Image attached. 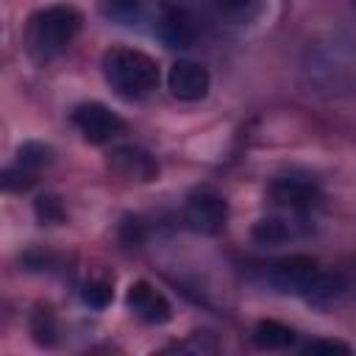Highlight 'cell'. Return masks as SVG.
Wrapping results in <instances>:
<instances>
[{"instance_id": "cell-2", "label": "cell", "mask_w": 356, "mask_h": 356, "mask_svg": "<svg viewBox=\"0 0 356 356\" xmlns=\"http://www.w3.org/2000/svg\"><path fill=\"white\" fill-rule=\"evenodd\" d=\"M267 281L278 292L298 295L314 306H331V303L342 300L350 289L345 275L323 270L312 256H303V253L284 256V259L273 261L267 267Z\"/></svg>"}, {"instance_id": "cell-21", "label": "cell", "mask_w": 356, "mask_h": 356, "mask_svg": "<svg viewBox=\"0 0 356 356\" xmlns=\"http://www.w3.org/2000/svg\"><path fill=\"white\" fill-rule=\"evenodd\" d=\"M350 6H353V8H356V0H350Z\"/></svg>"}, {"instance_id": "cell-3", "label": "cell", "mask_w": 356, "mask_h": 356, "mask_svg": "<svg viewBox=\"0 0 356 356\" xmlns=\"http://www.w3.org/2000/svg\"><path fill=\"white\" fill-rule=\"evenodd\" d=\"M78 31H81L78 8L67 6V3H56V6L36 11L28 19L25 47H28L33 61H50V58L61 56L75 42Z\"/></svg>"}, {"instance_id": "cell-14", "label": "cell", "mask_w": 356, "mask_h": 356, "mask_svg": "<svg viewBox=\"0 0 356 356\" xmlns=\"http://www.w3.org/2000/svg\"><path fill=\"white\" fill-rule=\"evenodd\" d=\"M22 170H28L31 175H39L42 167L53 164V147L44 145V142H25L17 147V161Z\"/></svg>"}, {"instance_id": "cell-20", "label": "cell", "mask_w": 356, "mask_h": 356, "mask_svg": "<svg viewBox=\"0 0 356 356\" xmlns=\"http://www.w3.org/2000/svg\"><path fill=\"white\" fill-rule=\"evenodd\" d=\"M217 3V8L222 11V14H228V17H242L256 0H214Z\"/></svg>"}, {"instance_id": "cell-4", "label": "cell", "mask_w": 356, "mask_h": 356, "mask_svg": "<svg viewBox=\"0 0 356 356\" xmlns=\"http://www.w3.org/2000/svg\"><path fill=\"white\" fill-rule=\"evenodd\" d=\"M106 83L128 100L145 97L159 86V64L136 47H108L100 61Z\"/></svg>"}, {"instance_id": "cell-19", "label": "cell", "mask_w": 356, "mask_h": 356, "mask_svg": "<svg viewBox=\"0 0 356 356\" xmlns=\"http://www.w3.org/2000/svg\"><path fill=\"white\" fill-rule=\"evenodd\" d=\"M303 350L306 353H350V345H345L339 339H312Z\"/></svg>"}, {"instance_id": "cell-9", "label": "cell", "mask_w": 356, "mask_h": 356, "mask_svg": "<svg viewBox=\"0 0 356 356\" xmlns=\"http://www.w3.org/2000/svg\"><path fill=\"white\" fill-rule=\"evenodd\" d=\"M108 170L114 175H120L122 181H136V184H147L159 175V164L156 159L136 147V145H120L108 153Z\"/></svg>"}, {"instance_id": "cell-10", "label": "cell", "mask_w": 356, "mask_h": 356, "mask_svg": "<svg viewBox=\"0 0 356 356\" xmlns=\"http://www.w3.org/2000/svg\"><path fill=\"white\" fill-rule=\"evenodd\" d=\"M125 306L142 320V323H150V325H161L172 317V306L170 300L164 298V292H159L153 284L147 281H134L125 292Z\"/></svg>"}, {"instance_id": "cell-8", "label": "cell", "mask_w": 356, "mask_h": 356, "mask_svg": "<svg viewBox=\"0 0 356 356\" xmlns=\"http://www.w3.org/2000/svg\"><path fill=\"white\" fill-rule=\"evenodd\" d=\"M209 86H211V75L203 64L197 61H175L167 72V89L172 97L184 100V103H197L209 95Z\"/></svg>"}, {"instance_id": "cell-13", "label": "cell", "mask_w": 356, "mask_h": 356, "mask_svg": "<svg viewBox=\"0 0 356 356\" xmlns=\"http://www.w3.org/2000/svg\"><path fill=\"white\" fill-rule=\"evenodd\" d=\"M250 337H253V345L261 350H284V348H292L298 339L295 331L278 320H259Z\"/></svg>"}, {"instance_id": "cell-11", "label": "cell", "mask_w": 356, "mask_h": 356, "mask_svg": "<svg viewBox=\"0 0 356 356\" xmlns=\"http://www.w3.org/2000/svg\"><path fill=\"white\" fill-rule=\"evenodd\" d=\"M156 33L167 47L186 50L195 42V22L181 6H172V3L161 0L159 11H156Z\"/></svg>"}, {"instance_id": "cell-6", "label": "cell", "mask_w": 356, "mask_h": 356, "mask_svg": "<svg viewBox=\"0 0 356 356\" xmlns=\"http://www.w3.org/2000/svg\"><path fill=\"white\" fill-rule=\"evenodd\" d=\"M184 222L203 236H214L228 222V203L214 189H195L184 203Z\"/></svg>"}, {"instance_id": "cell-7", "label": "cell", "mask_w": 356, "mask_h": 356, "mask_svg": "<svg viewBox=\"0 0 356 356\" xmlns=\"http://www.w3.org/2000/svg\"><path fill=\"white\" fill-rule=\"evenodd\" d=\"M72 125L78 128V134L89 142V145H106L114 136L122 134L125 122L117 111H111L106 103L89 100L72 108Z\"/></svg>"}, {"instance_id": "cell-1", "label": "cell", "mask_w": 356, "mask_h": 356, "mask_svg": "<svg viewBox=\"0 0 356 356\" xmlns=\"http://www.w3.org/2000/svg\"><path fill=\"white\" fill-rule=\"evenodd\" d=\"M300 72L312 92L325 97L356 95V42L345 33L328 31L306 42Z\"/></svg>"}, {"instance_id": "cell-17", "label": "cell", "mask_w": 356, "mask_h": 356, "mask_svg": "<svg viewBox=\"0 0 356 356\" xmlns=\"http://www.w3.org/2000/svg\"><path fill=\"white\" fill-rule=\"evenodd\" d=\"M83 303L86 306H92V309H106L108 303H111V298H114V289H111V284L108 281H86L83 284Z\"/></svg>"}, {"instance_id": "cell-16", "label": "cell", "mask_w": 356, "mask_h": 356, "mask_svg": "<svg viewBox=\"0 0 356 356\" xmlns=\"http://www.w3.org/2000/svg\"><path fill=\"white\" fill-rule=\"evenodd\" d=\"M31 334H33V339H36L39 345H44V348L56 345V339H58V325H56V317H53V312H50L47 306H39V309L31 314Z\"/></svg>"}, {"instance_id": "cell-12", "label": "cell", "mask_w": 356, "mask_h": 356, "mask_svg": "<svg viewBox=\"0 0 356 356\" xmlns=\"http://www.w3.org/2000/svg\"><path fill=\"white\" fill-rule=\"evenodd\" d=\"M309 231H312V225L303 220V214L286 211V214H273V217L256 220L250 228V236L259 245H284V242H292Z\"/></svg>"}, {"instance_id": "cell-18", "label": "cell", "mask_w": 356, "mask_h": 356, "mask_svg": "<svg viewBox=\"0 0 356 356\" xmlns=\"http://www.w3.org/2000/svg\"><path fill=\"white\" fill-rule=\"evenodd\" d=\"M33 211H36L39 222H47V225H56V222L64 220V206H61V200L53 197V195H42V197H36Z\"/></svg>"}, {"instance_id": "cell-15", "label": "cell", "mask_w": 356, "mask_h": 356, "mask_svg": "<svg viewBox=\"0 0 356 356\" xmlns=\"http://www.w3.org/2000/svg\"><path fill=\"white\" fill-rule=\"evenodd\" d=\"M103 14L117 25H136L145 17L142 0H103Z\"/></svg>"}, {"instance_id": "cell-5", "label": "cell", "mask_w": 356, "mask_h": 356, "mask_svg": "<svg viewBox=\"0 0 356 356\" xmlns=\"http://www.w3.org/2000/svg\"><path fill=\"white\" fill-rule=\"evenodd\" d=\"M267 195H270V200L278 209L295 211V214H306L314 206H320V200H323L320 184L309 172H284V175H275L273 184H270V189H267Z\"/></svg>"}]
</instances>
